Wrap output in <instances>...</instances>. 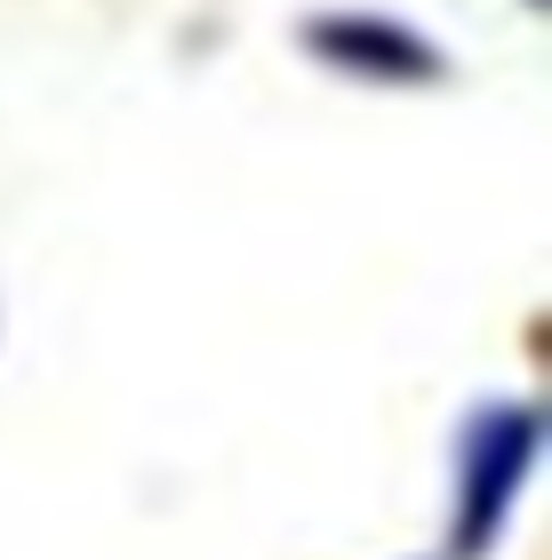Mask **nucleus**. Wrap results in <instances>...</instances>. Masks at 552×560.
<instances>
[{
  "instance_id": "obj_1",
  "label": "nucleus",
  "mask_w": 552,
  "mask_h": 560,
  "mask_svg": "<svg viewBox=\"0 0 552 560\" xmlns=\"http://www.w3.org/2000/svg\"><path fill=\"white\" fill-rule=\"evenodd\" d=\"M544 448V409L537 400H496L465 424L457 441V528H448V560H481L513 528V504L537 472Z\"/></svg>"
},
{
  "instance_id": "obj_2",
  "label": "nucleus",
  "mask_w": 552,
  "mask_h": 560,
  "mask_svg": "<svg viewBox=\"0 0 552 560\" xmlns=\"http://www.w3.org/2000/svg\"><path fill=\"white\" fill-rule=\"evenodd\" d=\"M305 48L337 72H361V81H385V89H409V81H441V48L400 16H313L305 24Z\"/></svg>"
}]
</instances>
